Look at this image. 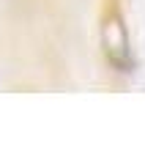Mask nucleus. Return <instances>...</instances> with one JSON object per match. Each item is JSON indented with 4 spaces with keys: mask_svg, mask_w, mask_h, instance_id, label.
<instances>
[{
    "mask_svg": "<svg viewBox=\"0 0 145 148\" xmlns=\"http://www.w3.org/2000/svg\"><path fill=\"white\" fill-rule=\"evenodd\" d=\"M101 49L107 63L115 71H131L134 58H131V44H129V27L126 16L120 8V0H107L101 14Z\"/></svg>",
    "mask_w": 145,
    "mask_h": 148,
    "instance_id": "obj_1",
    "label": "nucleus"
}]
</instances>
